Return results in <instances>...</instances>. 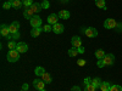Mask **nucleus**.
I'll return each instance as SVG.
<instances>
[{
	"label": "nucleus",
	"instance_id": "nucleus-1",
	"mask_svg": "<svg viewBox=\"0 0 122 91\" xmlns=\"http://www.w3.org/2000/svg\"><path fill=\"white\" fill-rule=\"evenodd\" d=\"M7 61L9 62H16V61L20 59V52L17 50H10L7 52Z\"/></svg>",
	"mask_w": 122,
	"mask_h": 91
},
{
	"label": "nucleus",
	"instance_id": "nucleus-2",
	"mask_svg": "<svg viewBox=\"0 0 122 91\" xmlns=\"http://www.w3.org/2000/svg\"><path fill=\"white\" fill-rule=\"evenodd\" d=\"M82 32L86 34V36H88V38H95L97 35H98V30L95 29V28H93V27H88V28H84V29H82Z\"/></svg>",
	"mask_w": 122,
	"mask_h": 91
},
{
	"label": "nucleus",
	"instance_id": "nucleus-3",
	"mask_svg": "<svg viewBox=\"0 0 122 91\" xmlns=\"http://www.w3.org/2000/svg\"><path fill=\"white\" fill-rule=\"evenodd\" d=\"M101 61H103L104 66H112L115 63V56L112 54H106L105 57L101 59Z\"/></svg>",
	"mask_w": 122,
	"mask_h": 91
},
{
	"label": "nucleus",
	"instance_id": "nucleus-4",
	"mask_svg": "<svg viewBox=\"0 0 122 91\" xmlns=\"http://www.w3.org/2000/svg\"><path fill=\"white\" fill-rule=\"evenodd\" d=\"M33 86L36 87V90L38 91H42V90H45V83L43 82V79H34L33 80Z\"/></svg>",
	"mask_w": 122,
	"mask_h": 91
},
{
	"label": "nucleus",
	"instance_id": "nucleus-5",
	"mask_svg": "<svg viewBox=\"0 0 122 91\" xmlns=\"http://www.w3.org/2000/svg\"><path fill=\"white\" fill-rule=\"evenodd\" d=\"M117 26H118V23L115 21V19H112V18H107V19H105V22H104V27L106 29H114Z\"/></svg>",
	"mask_w": 122,
	"mask_h": 91
},
{
	"label": "nucleus",
	"instance_id": "nucleus-6",
	"mask_svg": "<svg viewBox=\"0 0 122 91\" xmlns=\"http://www.w3.org/2000/svg\"><path fill=\"white\" fill-rule=\"evenodd\" d=\"M29 23L32 26V28H37V27H40L42 26V18L39 16H33L32 18L29 19Z\"/></svg>",
	"mask_w": 122,
	"mask_h": 91
},
{
	"label": "nucleus",
	"instance_id": "nucleus-7",
	"mask_svg": "<svg viewBox=\"0 0 122 91\" xmlns=\"http://www.w3.org/2000/svg\"><path fill=\"white\" fill-rule=\"evenodd\" d=\"M0 34H1V36H4V38H9L10 36V28H9V26H6V24H1V27H0Z\"/></svg>",
	"mask_w": 122,
	"mask_h": 91
},
{
	"label": "nucleus",
	"instance_id": "nucleus-8",
	"mask_svg": "<svg viewBox=\"0 0 122 91\" xmlns=\"http://www.w3.org/2000/svg\"><path fill=\"white\" fill-rule=\"evenodd\" d=\"M84 84H86L84 91H95V90H97L95 86L92 84V79H90V78H86V79H84Z\"/></svg>",
	"mask_w": 122,
	"mask_h": 91
},
{
	"label": "nucleus",
	"instance_id": "nucleus-9",
	"mask_svg": "<svg viewBox=\"0 0 122 91\" xmlns=\"http://www.w3.org/2000/svg\"><path fill=\"white\" fill-rule=\"evenodd\" d=\"M71 44H72V47L79 49L81 46H82V40H81L79 36H72V39H71Z\"/></svg>",
	"mask_w": 122,
	"mask_h": 91
},
{
	"label": "nucleus",
	"instance_id": "nucleus-10",
	"mask_svg": "<svg viewBox=\"0 0 122 91\" xmlns=\"http://www.w3.org/2000/svg\"><path fill=\"white\" fill-rule=\"evenodd\" d=\"M16 50L20 54H25V52L28 51V45L26 43H17V49Z\"/></svg>",
	"mask_w": 122,
	"mask_h": 91
},
{
	"label": "nucleus",
	"instance_id": "nucleus-11",
	"mask_svg": "<svg viewBox=\"0 0 122 91\" xmlns=\"http://www.w3.org/2000/svg\"><path fill=\"white\" fill-rule=\"evenodd\" d=\"M57 19H59V16L57 15H55V14H51V15H49L48 16V24H51V26H54V24H56L57 23Z\"/></svg>",
	"mask_w": 122,
	"mask_h": 91
},
{
	"label": "nucleus",
	"instance_id": "nucleus-12",
	"mask_svg": "<svg viewBox=\"0 0 122 91\" xmlns=\"http://www.w3.org/2000/svg\"><path fill=\"white\" fill-rule=\"evenodd\" d=\"M9 28H10V33H11V34L17 33V32H18V29H20V23L15 21V22H12L11 24L9 26Z\"/></svg>",
	"mask_w": 122,
	"mask_h": 91
},
{
	"label": "nucleus",
	"instance_id": "nucleus-13",
	"mask_svg": "<svg viewBox=\"0 0 122 91\" xmlns=\"http://www.w3.org/2000/svg\"><path fill=\"white\" fill-rule=\"evenodd\" d=\"M53 32H54L55 34H61V33L64 32V26L61 24V23L54 24V26H53Z\"/></svg>",
	"mask_w": 122,
	"mask_h": 91
},
{
	"label": "nucleus",
	"instance_id": "nucleus-14",
	"mask_svg": "<svg viewBox=\"0 0 122 91\" xmlns=\"http://www.w3.org/2000/svg\"><path fill=\"white\" fill-rule=\"evenodd\" d=\"M43 32V28L42 27H37V28H32V30H30V35H32L33 38H37L40 35V33Z\"/></svg>",
	"mask_w": 122,
	"mask_h": 91
},
{
	"label": "nucleus",
	"instance_id": "nucleus-15",
	"mask_svg": "<svg viewBox=\"0 0 122 91\" xmlns=\"http://www.w3.org/2000/svg\"><path fill=\"white\" fill-rule=\"evenodd\" d=\"M34 15H36V14L32 11V9H30V7H26V9H25V11H23V16H25V18L30 19Z\"/></svg>",
	"mask_w": 122,
	"mask_h": 91
},
{
	"label": "nucleus",
	"instance_id": "nucleus-16",
	"mask_svg": "<svg viewBox=\"0 0 122 91\" xmlns=\"http://www.w3.org/2000/svg\"><path fill=\"white\" fill-rule=\"evenodd\" d=\"M57 16L61 19H68L70 18V12L67 11V10H61V11L57 14Z\"/></svg>",
	"mask_w": 122,
	"mask_h": 91
},
{
	"label": "nucleus",
	"instance_id": "nucleus-17",
	"mask_svg": "<svg viewBox=\"0 0 122 91\" xmlns=\"http://www.w3.org/2000/svg\"><path fill=\"white\" fill-rule=\"evenodd\" d=\"M30 9H32V11L34 12V14H39L40 11H42V4H38V3H34L32 6H30Z\"/></svg>",
	"mask_w": 122,
	"mask_h": 91
},
{
	"label": "nucleus",
	"instance_id": "nucleus-18",
	"mask_svg": "<svg viewBox=\"0 0 122 91\" xmlns=\"http://www.w3.org/2000/svg\"><path fill=\"white\" fill-rule=\"evenodd\" d=\"M110 89H111V84L110 83H107V82L101 83V85H100V90L101 91H110Z\"/></svg>",
	"mask_w": 122,
	"mask_h": 91
},
{
	"label": "nucleus",
	"instance_id": "nucleus-19",
	"mask_svg": "<svg viewBox=\"0 0 122 91\" xmlns=\"http://www.w3.org/2000/svg\"><path fill=\"white\" fill-rule=\"evenodd\" d=\"M42 79H43V82L45 83V84H50V83H51L53 82V79H51V75H50L49 73H44V75L42 77Z\"/></svg>",
	"mask_w": 122,
	"mask_h": 91
},
{
	"label": "nucleus",
	"instance_id": "nucleus-20",
	"mask_svg": "<svg viewBox=\"0 0 122 91\" xmlns=\"http://www.w3.org/2000/svg\"><path fill=\"white\" fill-rule=\"evenodd\" d=\"M34 73H36L37 77H43L44 73H45V69H44L43 67H37V68L34 69Z\"/></svg>",
	"mask_w": 122,
	"mask_h": 91
},
{
	"label": "nucleus",
	"instance_id": "nucleus-21",
	"mask_svg": "<svg viewBox=\"0 0 122 91\" xmlns=\"http://www.w3.org/2000/svg\"><path fill=\"white\" fill-rule=\"evenodd\" d=\"M101 83H103V82L100 80V78H93V79H92V84L95 86V89H100Z\"/></svg>",
	"mask_w": 122,
	"mask_h": 91
},
{
	"label": "nucleus",
	"instance_id": "nucleus-22",
	"mask_svg": "<svg viewBox=\"0 0 122 91\" xmlns=\"http://www.w3.org/2000/svg\"><path fill=\"white\" fill-rule=\"evenodd\" d=\"M79 52H78V49H76V47H71L70 50H68V56L70 57H75V56H77Z\"/></svg>",
	"mask_w": 122,
	"mask_h": 91
},
{
	"label": "nucleus",
	"instance_id": "nucleus-23",
	"mask_svg": "<svg viewBox=\"0 0 122 91\" xmlns=\"http://www.w3.org/2000/svg\"><path fill=\"white\" fill-rule=\"evenodd\" d=\"M95 57L98 59H103L105 57V51H103V50H97L95 51Z\"/></svg>",
	"mask_w": 122,
	"mask_h": 91
},
{
	"label": "nucleus",
	"instance_id": "nucleus-24",
	"mask_svg": "<svg viewBox=\"0 0 122 91\" xmlns=\"http://www.w3.org/2000/svg\"><path fill=\"white\" fill-rule=\"evenodd\" d=\"M7 47H9V50H16L17 49V43L15 41V40H10L9 44H7Z\"/></svg>",
	"mask_w": 122,
	"mask_h": 91
},
{
	"label": "nucleus",
	"instance_id": "nucleus-25",
	"mask_svg": "<svg viewBox=\"0 0 122 91\" xmlns=\"http://www.w3.org/2000/svg\"><path fill=\"white\" fill-rule=\"evenodd\" d=\"M95 5L99 7V9H103L105 10V0H95Z\"/></svg>",
	"mask_w": 122,
	"mask_h": 91
},
{
	"label": "nucleus",
	"instance_id": "nucleus-26",
	"mask_svg": "<svg viewBox=\"0 0 122 91\" xmlns=\"http://www.w3.org/2000/svg\"><path fill=\"white\" fill-rule=\"evenodd\" d=\"M21 5H23L22 1H20V0H12V7H15L16 10H18L21 7Z\"/></svg>",
	"mask_w": 122,
	"mask_h": 91
},
{
	"label": "nucleus",
	"instance_id": "nucleus-27",
	"mask_svg": "<svg viewBox=\"0 0 122 91\" xmlns=\"http://www.w3.org/2000/svg\"><path fill=\"white\" fill-rule=\"evenodd\" d=\"M21 1H22V4H23L26 7H30V6L34 4L33 0H21Z\"/></svg>",
	"mask_w": 122,
	"mask_h": 91
},
{
	"label": "nucleus",
	"instance_id": "nucleus-28",
	"mask_svg": "<svg viewBox=\"0 0 122 91\" xmlns=\"http://www.w3.org/2000/svg\"><path fill=\"white\" fill-rule=\"evenodd\" d=\"M3 7H4L5 10H9L10 7H12V0H9V1L4 3V4H3Z\"/></svg>",
	"mask_w": 122,
	"mask_h": 91
},
{
	"label": "nucleus",
	"instance_id": "nucleus-29",
	"mask_svg": "<svg viewBox=\"0 0 122 91\" xmlns=\"http://www.w3.org/2000/svg\"><path fill=\"white\" fill-rule=\"evenodd\" d=\"M42 28H43V32H45V33L51 32V30H53V26H51V24H45V26L42 27Z\"/></svg>",
	"mask_w": 122,
	"mask_h": 91
},
{
	"label": "nucleus",
	"instance_id": "nucleus-30",
	"mask_svg": "<svg viewBox=\"0 0 122 91\" xmlns=\"http://www.w3.org/2000/svg\"><path fill=\"white\" fill-rule=\"evenodd\" d=\"M20 36H21V35H20V33L17 32V33H14V34H10V36H9L7 39H10V40H16V39H18Z\"/></svg>",
	"mask_w": 122,
	"mask_h": 91
},
{
	"label": "nucleus",
	"instance_id": "nucleus-31",
	"mask_svg": "<svg viewBox=\"0 0 122 91\" xmlns=\"http://www.w3.org/2000/svg\"><path fill=\"white\" fill-rule=\"evenodd\" d=\"M110 91H122V86H120V85H111Z\"/></svg>",
	"mask_w": 122,
	"mask_h": 91
},
{
	"label": "nucleus",
	"instance_id": "nucleus-32",
	"mask_svg": "<svg viewBox=\"0 0 122 91\" xmlns=\"http://www.w3.org/2000/svg\"><path fill=\"white\" fill-rule=\"evenodd\" d=\"M49 6H50V4H49L48 0H43V3H42V7H43V9H49Z\"/></svg>",
	"mask_w": 122,
	"mask_h": 91
},
{
	"label": "nucleus",
	"instance_id": "nucleus-33",
	"mask_svg": "<svg viewBox=\"0 0 122 91\" xmlns=\"http://www.w3.org/2000/svg\"><path fill=\"white\" fill-rule=\"evenodd\" d=\"M97 66H98L99 68H103V67H105V66H104V63H103V61H101V59H98V63H97Z\"/></svg>",
	"mask_w": 122,
	"mask_h": 91
},
{
	"label": "nucleus",
	"instance_id": "nucleus-34",
	"mask_svg": "<svg viewBox=\"0 0 122 91\" xmlns=\"http://www.w3.org/2000/svg\"><path fill=\"white\" fill-rule=\"evenodd\" d=\"M77 63H78V66H84V64H86V61L81 58V59H78V61H77Z\"/></svg>",
	"mask_w": 122,
	"mask_h": 91
},
{
	"label": "nucleus",
	"instance_id": "nucleus-35",
	"mask_svg": "<svg viewBox=\"0 0 122 91\" xmlns=\"http://www.w3.org/2000/svg\"><path fill=\"white\" fill-rule=\"evenodd\" d=\"M28 87H29V85H28L27 83H25V84L22 85V90H25V91H28Z\"/></svg>",
	"mask_w": 122,
	"mask_h": 91
},
{
	"label": "nucleus",
	"instance_id": "nucleus-36",
	"mask_svg": "<svg viewBox=\"0 0 122 91\" xmlns=\"http://www.w3.org/2000/svg\"><path fill=\"white\" fill-rule=\"evenodd\" d=\"M71 91H81V87L79 86H73L72 89H71Z\"/></svg>",
	"mask_w": 122,
	"mask_h": 91
},
{
	"label": "nucleus",
	"instance_id": "nucleus-37",
	"mask_svg": "<svg viewBox=\"0 0 122 91\" xmlns=\"http://www.w3.org/2000/svg\"><path fill=\"white\" fill-rule=\"evenodd\" d=\"M78 52H79V54H84V47L81 46V47L78 49Z\"/></svg>",
	"mask_w": 122,
	"mask_h": 91
},
{
	"label": "nucleus",
	"instance_id": "nucleus-38",
	"mask_svg": "<svg viewBox=\"0 0 122 91\" xmlns=\"http://www.w3.org/2000/svg\"><path fill=\"white\" fill-rule=\"evenodd\" d=\"M21 91H25V90H21Z\"/></svg>",
	"mask_w": 122,
	"mask_h": 91
},
{
	"label": "nucleus",
	"instance_id": "nucleus-39",
	"mask_svg": "<svg viewBox=\"0 0 122 91\" xmlns=\"http://www.w3.org/2000/svg\"><path fill=\"white\" fill-rule=\"evenodd\" d=\"M36 91H38V90H36Z\"/></svg>",
	"mask_w": 122,
	"mask_h": 91
}]
</instances>
